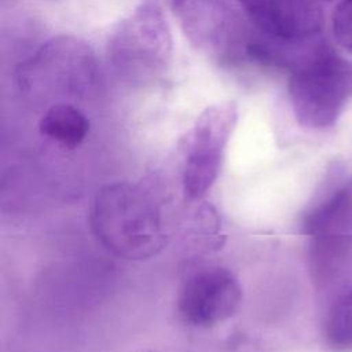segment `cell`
<instances>
[{
  "instance_id": "cell-5",
  "label": "cell",
  "mask_w": 352,
  "mask_h": 352,
  "mask_svg": "<svg viewBox=\"0 0 352 352\" xmlns=\"http://www.w3.org/2000/svg\"><path fill=\"white\" fill-rule=\"evenodd\" d=\"M241 300L242 289L234 274L221 267H210L184 282L177 297V311L190 326L210 327L232 316Z\"/></svg>"
},
{
  "instance_id": "cell-2",
  "label": "cell",
  "mask_w": 352,
  "mask_h": 352,
  "mask_svg": "<svg viewBox=\"0 0 352 352\" xmlns=\"http://www.w3.org/2000/svg\"><path fill=\"white\" fill-rule=\"evenodd\" d=\"M289 96L302 126L333 125L352 96V63L322 44L292 69Z\"/></svg>"
},
{
  "instance_id": "cell-4",
  "label": "cell",
  "mask_w": 352,
  "mask_h": 352,
  "mask_svg": "<svg viewBox=\"0 0 352 352\" xmlns=\"http://www.w3.org/2000/svg\"><path fill=\"white\" fill-rule=\"evenodd\" d=\"M170 36L161 10L146 3L118 26L109 48L114 63L133 72L161 66L170 51Z\"/></svg>"
},
{
  "instance_id": "cell-9",
  "label": "cell",
  "mask_w": 352,
  "mask_h": 352,
  "mask_svg": "<svg viewBox=\"0 0 352 352\" xmlns=\"http://www.w3.org/2000/svg\"><path fill=\"white\" fill-rule=\"evenodd\" d=\"M41 135L65 148H76L87 136L89 124L85 116L72 104L51 106L38 122Z\"/></svg>"
},
{
  "instance_id": "cell-12",
  "label": "cell",
  "mask_w": 352,
  "mask_h": 352,
  "mask_svg": "<svg viewBox=\"0 0 352 352\" xmlns=\"http://www.w3.org/2000/svg\"><path fill=\"white\" fill-rule=\"evenodd\" d=\"M186 1H187V0H173V7H175V10L180 11V8L184 6Z\"/></svg>"
},
{
  "instance_id": "cell-3",
  "label": "cell",
  "mask_w": 352,
  "mask_h": 352,
  "mask_svg": "<svg viewBox=\"0 0 352 352\" xmlns=\"http://www.w3.org/2000/svg\"><path fill=\"white\" fill-rule=\"evenodd\" d=\"M238 117L234 102L206 109L184 140L183 188L190 198L202 197L220 172L223 153Z\"/></svg>"
},
{
  "instance_id": "cell-11",
  "label": "cell",
  "mask_w": 352,
  "mask_h": 352,
  "mask_svg": "<svg viewBox=\"0 0 352 352\" xmlns=\"http://www.w3.org/2000/svg\"><path fill=\"white\" fill-rule=\"evenodd\" d=\"M333 34L337 43L352 52V0H341L331 15Z\"/></svg>"
},
{
  "instance_id": "cell-10",
  "label": "cell",
  "mask_w": 352,
  "mask_h": 352,
  "mask_svg": "<svg viewBox=\"0 0 352 352\" xmlns=\"http://www.w3.org/2000/svg\"><path fill=\"white\" fill-rule=\"evenodd\" d=\"M324 338L336 351L352 349V290L338 294L324 320Z\"/></svg>"
},
{
  "instance_id": "cell-6",
  "label": "cell",
  "mask_w": 352,
  "mask_h": 352,
  "mask_svg": "<svg viewBox=\"0 0 352 352\" xmlns=\"http://www.w3.org/2000/svg\"><path fill=\"white\" fill-rule=\"evenodd\" d=\"M250 21L279 41H307L322 28V11L316 0H241Z\"/></svg>"
},
{
  "instance_id": "cell-7",
  "label": "cell",
  "mask_w": 352,
  "mask_h": 352,
  "mask_svg": "<svg viewBox=\"0 0 352 352\" xmlns=\"http://www.w3.org/2000/svg\"><path fill=\"white\" fill-rule=\"evenodd\" d=\"M180 11L187 34L201 45L228 48L239 33L235 14L224 0H187Z\"/></svg>"
},
{
  "instance_id": "cell-1",
  "label": "cell",
  "mask_w": 352,
  "mask_h": 352,
  "mask_svg": "<svg viewBox=\"0 0 352 352\" xmlns=\"http://www.w3.org/2000/svg\"><path fill=\"white\" fill-rule=\"evenodd\" d=\"M91 227L107 250L126 260L150 258L166 243L160 204L143 184L102 187L92 205Z\"/></svg>"
},
{
  "instance_id": "cell-8",
  "label": "cell",
  "mask_w": 352,
  "mask_h": 352,
  "mask_svg": "<svg viewBox=\"0 0 352 352\" xmlns=\"http://www.w3.org/2000/svg\"><path fill=\"white\" fill-rule=\"evenodd\" d=\"M352 223V188L342 187L315 205L304 217L302 231L309 236L349 232Z\"/></svg>"
}]
</instances>
